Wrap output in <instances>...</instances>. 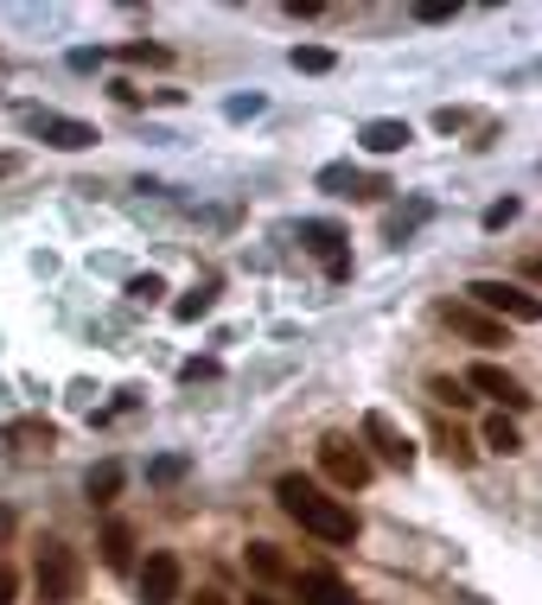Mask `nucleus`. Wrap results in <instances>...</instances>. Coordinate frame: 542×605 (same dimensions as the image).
Listing matches in <instances>:
<instances>
[{"label":"nucleus","mask_w":542,"mask_h":605,"mask_svg":"<svg viewBox=\"0 0 542 605\" xmlns=\"http://www.w3.org/2000/svg\"><path fill=\"white\" fill-rule=\"evenodd\" d=\"M141 605H180V555H147Z\"/></svg>","instance_id":"nucleus-10"},{"label":"nucleus","mask_w":542,"mask_h":605,"mask_svg":"<svg viewBox=\"0 0 542 605\" xmlns=\"http://www.w3.org/2000/svg\"><path fill=\"white\" fill-rule=\"evenodd\" d=\"M466 294H472L466 306L491 312L498 326H504V319H536V312H542V300H536V294H523V287H511V280H472Z\"/></svg>","instance_id":"nucleus-3"},{"label":"nucleus","mask_w":542,"mask_h":605,"mask_svg":"<svg viewBox=\"0 0 542 605\" xmlns=\"http://www.w3.org/2000/svg\"><path fill=\"white\" fill-rule=\"evenodd\" d=\"M122 479H129V472H122L115 459H103V465H96V472L83 479V491H90V504H115V491H122Z\"/></svg>","instance_id":"nucleus-16"},{"label":"nucleus","mask_w":542,"mask_h":605,"mask_svg":"<svg viewBox=\"0 0 542 605\" xmlns=\"http://www.w3.org/2000/svg\"><path fill=\"white\" fill-rule=\"evenodd\" d=\"M249 605H275V599H249Z\"/></svg>","instance_id":"nucleus-35"},{"label":"nucleus","mask_w":542,"mask_h":605,"mask_svg":"<svg viewBox=\"0 0 542 605\" xmlns=\"http://www.w3.org/2000/svg\"><path fill=\"white\" fill-rule=\"evenodd\" d=\"M319 192H333V198H384L389 178L358 173V166H319Z\"/></svg>","instance_id":"nucleus-9"},{"label":"nucleus","mask_w":542,"mask_h":605,"mask_svg":"<svg viewBox=\"0 0 542 605\" xmlns=\"http://www.w3.org/2000/svg\"><path fill=\"white\" fill-rule=\"evenodd\" d=\"M358 141H364L370 153H402V147L415 141V127H409V122H389V115H384V122H364Z\"/></svg>","instance_id":"nucleus-14"},{"label":"nucleus","mask_w":542,"mask_h":605,"mask_svg":"<svg viewBox=\"0 0 542 605\" xmlns=\"http://www.w3.org/2000/svg\"><path fill=\"white\" fill-rule=\"evenodd\" d=\"M434 396H440V402H453V408L472 402V396H466V382H453V377H434Z\"/></svg>","instance_id":"nucleus-25"},{"label":"nucleus","mask_w":542,"mask_h":605,"mask_svg":"<svg viewBox=\"0 0 542 605\" xmlns=\"http://www.w3.org/2000/svg\"><path fill=\"white\" fill-rule=\"evenodd\" d=\"M485 447H491V453H504V459H511V453H523V433H517L511 421H504V414H491V421H485Z\"/></svg>","instance_id":"nucleus-18"},{"label":"nucleus","mask_w":542,"mask_h":605,"mask_svg":"<svg viewBox=\"0 0 542 605\" xmlns=\"http://www.w3.org/2000/svg\"><path fill=\"white\" fill-rule=\"evenodd\" d=\"M300 605H358V599H351V586L338 581L333 567H307L300 574Z\"/></svg>","instance_id":"nucleus-12"},{"label":"nucleus","mask_w":542,"mask_h":605,"mask_svg":"<svg viewBox=\"0 0 542 605\" xmlns=\"http://www.w3.org/2000/svg\"><path fill=\"white\" fill-rule=\"evenodd\" d=\"M32 127H39V141L58 153H83V147H96V127L78 122V115H32Z\"/></svg>","instance_id":"nucleus-8"},{"label":"nucleus","mask_w":542,"mask_h":605,"mask_svg":"<svg viewBox=\"0 0 542 605\" xmlns=\"http://www.w3.org/2000/svg\"><path fill=\"white\" fill-rule=\"evenodd\" d=\"M211 306H217V287H192V294H180V300H173V319H180V326H198Z\"/></svg>","instance_id":"nucleus-17"},{"label":"nucleus","mask_w":542,"mask_h":605,"mask_svg":"<svg viewBox=\"0 0 542 605\" xmlns=\"http://www.w3.org/2000/svg\"><path fill=\"white\" fill-rule=\"evenodd\" d=\"M32 581H39V605H71L83 593V561L64 548V542H45L39 548V567H32Z\"/></svg>","instance_id":"nucleus-2"},{"label":"nucleus","mask_w":542,"mask_h":605,"mask_svg":"<svg viewBox=\"0 0 542 605\" xmlns=\"http://www.w3.org/2000/svg\"><path fill=\"white\" fill-rule=\"evenodd\" d=\"M185 472H192V459H185V453H160V459H147V484H180Z\"/></svg>","instance_id":"nucleus-19"},{"label":"nucleus","mask_w":542,"mask_h":605,"mask_svg":"<svg viewBox=\"0 0 542 605\" xmlns=\"http://www.w3.org/2000/svg\"><path fill=\"white\" fill-rule=\"evenodd\" d=\"M319 465H326V479L345 484V491H364V484H370V453L351 447V440H319Z\"/></svg>","instance_id":"nucleus-4"},{"label":"nucleus","mask_w":542,"mask_h":605,"mask_svg":"<svg viewBox=\"0 0 542 605\" xmlns=\"http://www.w3.org/2000/svg\"><path fill=\"white\" fill-rule=\"evenodd\" d=\"M434 447H440L447 459H453V465H472V440H466L460 428H447V421L434 428Z\"/></svg>","instance_id":"nucleus-20"},{"label":"nucleus","mask_w":542,"mask_h":605,"mask_svg":"<svg viewBox=\"0 0 542 605\" xmlns=\"http://www.w3.org/2000/svg\"><path fill=\"white\" fill-rule=\"evenodd\" d=\"M13 599H20V574H13L7 561H0V605H13Z\"/></svg>","instance_id":"nucleus-30"},{"label":"nucleus","mask_w":542,"mask_h":605,"mask_svg":"<svg viewBox=\"0 0 542 605\" xmlns=\"http://www.w3.org/2000/svg\"><path fill=\"white\" fill-rule=\"evenodd\" d=\"M460 382L466 389H479V396H491V402H504V408H530V389H523L511 370H498V363H472Z\"/></svg>","instance_id":"nucleus-6"},{"label":"nucleus","mask_w":542,"mask_h":605,"mask_svg":"<svg viewBox=\"0 0 542 605\" xmlns=\"http://www.w3.org/2000/svg\"><path fill=\"white\" fill-rule=\"evenodd\" d=\"M294 71H307V76L333 71V51L326 45H294Z\"/></svg>","instance_id":"nucleus-22"},{"label":"nucleus","mask_w":542,"mask_h":605,"mask_svg":"<svg viewBox=\"0 0 542 605\" xmlns=\"http://www.w3.org/2000/svg\"><path fill=\"white\" fill-rule=\"evenodd\" d=\"M198 605H231V599H224V593H198Z\"/></svg>","instance_id":"nucleus-32"},{"label":"nucleus","mask_w":542,"mask_h":605,"mask_svg":"<svg viewBox=\"0 0 542 605\" xmlns=\"http://www.w3.org/2000/svg\"><path fill=\"white\" fill-rule=\"evenodd\" d=\"M224 115H231V122H249V115H262V96H231Z\"/></svg>","instance_id":"nucleus-28"},{"label":"nucleus","mask_w":542,"mask_h":605,"mask_svg":"<svg viewBox=\"0 0 542 605\" xmlns=\"http://www.w3.org/2000/svg\"><path fill=\"white\" fill-rule=\"evenodd\" d=\"M364 447H377V459H384V465H396V472H409V465H415V440L396 428L389 414H377V408L364 414Z\"/></svg>","instance_id":"nucleus-5"},{"label":"nucleus","mask_w":542,"mask_h":605,"mask_svg":"<svg viewBox=\"0 0 542 605\" xmlns=\"http://www.w3.org/2000/svg\"><path fill=\"white\" fill-rule=\"evenodd\" d=\"M415 13H421V20H428V25L453 20V7H447V0H421V7H415Z\"/></svg>","instance_id":"nucleus-31"},{"label":"nucleus","mask_w":542,"mask_h":605,"mask_svg":"<svg viewBox=\"0 0 542 605\" xmlns=\"http://www.w3.org/2000/svg\"><path fill=\"white\" fill-rule=\"evenodd\" d=\"M180 377H185V382H211V377H217V357H192Z\"/></svg>","instance_id":"nucleus-26"},{"label":"nucleus","mask_w":542,"mask_h":605,"mask_svg":"<svg viewBox=\"0 0 542 605\" xmlns=\"http://www.w3.org/2000/svg\"><path fill=\"white\" fill-rule=\"evenodd\" d=\"M122 58H129V64H166L173 51H160V45H129V51H122Z\"/></svg>","instance_id":"nucleus-27"},{"label":"nucleus","mask_w":542,"mask_h":605,"mask_svg":"<svg viewBox=\"0 0 542 605\" xmlns=\"http://www.w3.org/2000/svg\"><path fill=\"white\" fill-rule=\"evenodd\" d=\"M7 530H13V516H7V510H0V535H7Z\"/></svg>","instance_id":"nucleus-34"},{"label":"nucleus","mask_w":542,"mask_h":605,"mask_svg":"<svg viewBox=\"0 0 542 605\" xmlns=\"http://www.w3.org/2000/svg\"><path fill=\"white\" fill-rule=\"evenodd\" d=\"M13 166H20V160H13V153H0V178L13 173Z\"/></svg>","instance_id":"nucleus-33"},{"label":"nucleus","mask_w":542,"mask_h":605,"mask_svg":"<svg viewBox=\"0 0 542 605\" xmlns=\"http://www.w3.org/2000/svg\"><path fill=\"white\" fill-rule=\"evenodd\" d=\"M511 217H517V198H498V204L485 211V229H504Z\"/></svg>","instance_id":"nucleus-29"},{"label":"nucleus","mask_w":542,"mask_h":605,"mask_svg":"<svg viewBox=\"0 0 542 605\" xmlns=\"http://www.w3.org/2000/svg\"><path fill=\"white\" fill-rule=\"evenodd\" d=\"M300 249H313V255H319L333 280H345V275H351V255H345V229H338V224H300Z\"/></svg>","instance_id":"nucleus-7"},{"label":"nucleus","mask_w":542,"mask_h":605,"mask_svg":"<svg viewBox=\"0 0 542 605\" xmlns=\"http://www.w3.org/2000/svg\"><path fill=\"white\" fill-rule=\"evenodd\" d=\"M160 294H166V287H160V275H134L129 280V300H141V306H154Z\"/></svg>","instance_id":"nucleus-24"},{"label":"nucleus","mask_w":542,"mask_h":605,"mask_svg":"<svg viewBox=\"0 0 542 605\" xmlns=\"http://www.w3.org/2000/svg\"><path fill=\"white\" fill-rule=\"evenodd\" d=\"M129 561H134V530L122 523V516H115V523L103 530V567H115V574H122Z\"/></svg>","instance_id":"nucleus-15"},{"label":"nucleus","mask_w":542,"mask_h":605,"mask_svg":"<svg viewBox=\"0 0 542 605\" xmlns=\"http://www.w3.org/2000/svg\"><path fill=\"white\" fill-rule=\"evenodd\" d=\"M421 217H428V204H409V211H396V217H389V243H402V236L421 224Z\"/></svg>","instance_id":"nucleus-23"},{"label":"nucleus","mask_w":542,"mask_h":605,"mask_svg":"<svg viewBox=\"0 0 542 605\" xmlns=\"http://www.w3.org/2000/svg\"><path fill=\"white\" fill-rule=\"evenodd\" d=\"M275 498H282V510L300 523L307 535H319V542H351L358 535V516H351V504H338V498H326L313 479H300V472H287L282 484H275Z\"/></svg>","instance_id":"nucleus-1"},{"label":"nucleus","mask_w":542,"mask_h":605,"mask_svg":"<svg viewBox=\"0 0 542 605\" xmlns=\"http://www.w3.org/2000/svg\"><path fill=\"white\" fill-rule=\"evenodd\" d=\"M249 567H256L262 581H282L287 574V561L275 555V542H249Z\"/></svg>","instance_id":"nucleus-21"},{"label":"nucleus","mask_w":542,"mask_h":605,"mask_svg":"<svg viewBox=\"0 0 542 605\" xmlns=\"http://www.w3.org/2000/svg\"><path fill=\"white\" fill-rule=\"evenodd\" d=\"M0 440H7V447H20V453H52V447H58V428L32 414V421H7V428H0Z\"/></svg>","instance_id":"nucleus-13"},{"label":"nucleus","mask_w":542,"mask_h":605,"mask_svg":"<svg viewBox=\"0 0 542 605\" xmlns=\"http://www.w3.org/2000/svg\"><path fill=\"white\" fill-rule=\"evenodd\" d=\"M440 319L460 331V338H472V345H504V326L491 319V312H479V306H440Z\"/></svg>","instance_id":"nucleus-11"}]
</instances>
